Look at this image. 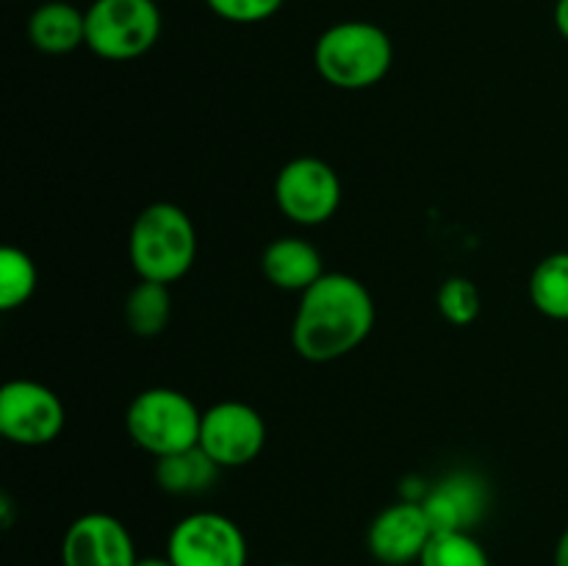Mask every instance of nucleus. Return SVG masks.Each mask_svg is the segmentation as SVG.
Returning a JSON list of instances; mask_svg holds the SVG:
<instances>
[{"label":"nucleus","mask_w":568,"mask_h":566,"mask_svg":"<svg viewBox=\"0 0 568 566\" xmlns=\"http://www.w3.org/2000/svg\"><path fill=\"white\" fill-rule=\"evenodd\" d=\"M128 255L142 281H181L197 259V233L186 211L166 200L150 203L133 220Z\"/></svg>","instance_id":"nucleus-2"},{"label":"nucleus","mask_w":568,"mask_h":566,"mask_svg":"<svg viewBox=\"0 0 568 566\" xmlns=\"http://www.w3.org/2000/svg\"><path fill=\"white\" fill-rule=\"evenodd\" d=\"M203 414L197 405L178 388H144L131 400L125 414L128 436L144 453L164 458L181 449L197 447Z\"/></svg>","instance_id":"nucleus-4"},{"label":"nucleus","mask_w":568,"mask_h":566,"mask_svg":"<svg viewBox=\"0 0 568 566\" xmlns=\"http://www.w3.org/2000/svg\"><path fill=\"white\" fill-rule=\"evenodd\" d=\"M433 525L425 514V505L399 499L388 505L372 519L366 530V547L375 560L386 566H405L422 558L433 538Z\"/></svg>","instance_id":"nucleus-11"},{"label":"nucleus","mask_w":568,"mask_h":566,"mask_svg":"<svg viewBox=\"0 0 568 566\" xmlns=\"http://www.w3.org/2000/svg\"><path fill=\"white\" fill-rule=\"evenodd\" d=\"M220 475V466L211 461L203 447H189L181 453L155 458V483L166 494H200L211 488V483Z\"/></svg>","instance_id":"nucleus-15"},{"label":"nucleus","mask_w":568,"mask_h":566,"mask_svg":"<svg viewBox=\"0 0 568 566\" xmlns=\"http://www.w3.org/2000/svg\"><path fill=\"white\" fill-rule=\"evenodd\" d=\"M136 544L128 527L111 514H83L67 527L61 566H136Z\"/></svg>","instance_id":"nucleus-10"},{"label":"nucleus","mask_w":568,"mask_h":566,"mask_svg":"<svg viewBox=\"0 0 568 566\" xmlns=\"http://www.w3.org/2000/svg\"><path fill=\"white\" fill-rule=\"evenodd\" d=\"M375 327V300L358 277L325 272L300 297L292 344L305 361L327 364L364 344Z\"/></svg>","instance_id":"nucleus-1"},{"label":"nucleus","mask_w":568,"mask_h":566,"mask_svg":"<svg viewBox=\"0 0 568 566\" xmlns=\"http://www.w3.org/2000/svg\"><path fill=\"white\" fill-rule=\"evenodd\" d=\"M136 566H175L170 558H139Z\"/></svg>","instance_id":"nucleus-24"},{"label":"nucleus","mask_w":568,"mask_h":566,"mask_svg":"<svg viewBox=\"0 0 568 566\" xmlns=\"http://www.w3.org/2000/svg\"><path fill=\"white\" fill-rule=\"evenodd\" d=\"M275 203L297 225H322L342 205V181L327 161L300 155L277 172Z\"/></svg>","instance_id":"nucleus-6"},{"label":"nucleus","mask_w":568,"mask_h":566,"mask_svg":"<svg viewBox=\"0 0 568 566\" xmlns=\"http://www.w3.org/2000/svg\"><path fill=\"white\" fill-rule=\"evenodd\" d=\"M422 566H491L483 544L469 530L433 533L419 558Z\"/></svg>","instance_id":"nucleus-18"},{"label":"nucleus","mask_w":568,"mask_h":566,"mask_svg":"<svg viewBox=\"0 0 568 566\" xmlns=\"http://www.w3.org/2000/svg\"><path fill=\"white\" fill-rule=\"evenodd\" d=\"M166 558L175 566H247V538L227 516L197 511L172 527Z\"/></svg>","instance_id":"nucleus-7"},{"label":"nucleus","mask_w":568,"mask_h":566,"mask_svg":"<svg viewBox=\"0 0 568 566\" xmlns=\"http://www.w3.org/2000/svg\"><path fill=\"white\" fill-rule=\"evenodd\" d=\"M277 566H300V564H277Z\"/></svg>","instance_id":"nucleus-25"},{"label":"nucleus","mask_w":568,"mask_h":566,"mask_svg":"<svg viewBox=\"0 0 568 566\" xmlns=\"http://www.w3.org/2000/svg\"><path fill=\"white\" fill-rule=\"evenodd\" d=\"M28 39L42 53H72L78 44H87V11L64 0L42 3L28 20Z\"/></svg>","instance_id":"nucleus-14"},{"label":"nucleus","mask_w":568,"mask_h":566,"mask_svg":"<svg viewBox=\"0 0 568 566\" xmlns=\"http://www.w3.org/2000/svg\"><path fill=\"white\" fill-rule=\"evenodd\" d=\"M433 530H469L488 508V486L475 472H455L438 481L422 499Z\"/></svg>","instance_id":"nucleus-12"},{"label":"nucleus","mask_w":568,"mask_h":566,"mask_svg":"<svg viewBox=\"0 0 568 566\" xmlns=\"http://www.w3.org/2000/svg\"><path fill=\"white\" fill-rule=\"evenodd\" d=\"M320 75L344 92H361L388 75L394 48L381 26L366 20H344L327 28L314 48Z\"/></svg>","instance_id":"nucleus-3"},{"label":"nucleus","mask_w":568,"mask_h":566,"mask_svg":"<svg viewBox=\"0 0 568 566\" xmlns=\"http://www.w3.org/2000/svg\"><path fill=\"white\" fill-rule=\"evenodd\" d=\"M266 444L264 416L247 403L225 400L203 411L200 447L211 455L220 469H236L261 455Z\"/></svg>","instance_id":"nucleus-9"},{"label":"nucleus","mask_w":568,"mask_h":566,"mask_svg":"<svg viewBox=\"0 0 568 566\" xmlns=\"http://www.w3.org/2000/svg\"><path fill=\"white\" fill-rule=\"evenodd\" d=\"M205 3L222 20L236 22V26H253V22H264L277 14L283 0H205Z\"/></svg>","instance_id":"nucleus-21"},{"label":"nucleus","mask_w":568,"mask_h":566,"mask_svg":"<svg viewBox=\"0 0 568 566\" xmlns=\"http://www.w3.org/2000/svg\"><path fill=\"white\" fill-rule=\"evenodd\" d=\"M436 303L449 325H471L480 316V289L469 277H449L438 289Z\"/></svg>","instance_id":"nucleus-20"},{"label":"nucleus","mask_w":568,"mask_h":566,"mask_svg":"<svg viewBox=\"0 0 568 566\" xmlns=\"http://www.w3.org/2000/svg\"><path fill=\"white\" fill-rule=\"evenodd\" d=\"M532 305L549 320H568V253H552L530 275Z\"/></svg>","instance_id":"nucleus-17"},{"label":"nucleus","mask_w":568,"mask_h":566,"mask_svg":"<svg viewBox=\"0 0 568 566\" xmlns=\"http://www.w3.org/2000/svg\"><path fill=\"white\" fill-rule=\"evenodd\" d=\"M555 566H568V527L560 533L558 547H555Z\"/></svg>","instance_id":"nucleus-23"},{"label":"nucleus","mask_w":568,"mask_h":566,"mask_svg":"<svg viewBox=\"0 0 568 566\" xmlns=\"http://www.w3.org/2000/svg\"><path fill=\"white\" fill-rule=\"evenodd\" d=\"M261 270L272 286L300 294L325 275L320 250L300 236H277L275 242L266 244L261 255Z\"/></svg>","instance_id":"nucleus-13"},{"label":"nucleus","mask_w":568,"mask_h":566,"mask_svg":"<svg viewBox=\"0 0 568 566\" xmlns=\"http://www.w3.org/2000/svg\"><path fill=\"white\" fill-rule=\"evenodd\" d=\"M172 316V294L166 283L155 281H139L136 286L128 292L125 300V322L131 333L150 338L159 336Z\"/></svg>","instance_id":"nucleus-16"},{"label":"nucleus","mask_w":568,"mask_h":566,"mask_svg":"<svg viewBox=\"0 0 568 566\" xmlns=\"http://www.w3.org/2000/svg\"><path fill=\"white\" fill-rule=\"evenodd\" d=\"M59 394L39 381H9L0 388V433L22 447H42L64 431Z\"/></svg>","instance_id":"nucleus-8"},{"label":"nucleus","mask_w":568,"mask_h":566,"mask_svg":"<svg viewBox=\"0 0 568 566\" xmlns=\"http://www.w3.org/2000/svg\"><path fill=\"white\" fill-rule=\"evenodd\" d=\"M161 9L155 0H94L87 9V44L105 61H133L155 48Z\"/></svg>","instance_id":"nucleus-5"},{"label":"nucleus","mask_w":568,"mask_h":566,"mask_svg":"<svg viewBox=\"0 0 568 566\" xmlns=\"http://www.w3.org/2000/svg\"><path fill=\"white\" fill-rule=\"evenodd\" d=\"M37 289V264L20 247L0 250V309L14 311L31 300Z\"/></svg>","instance_id":"nucleus-19"},{"label":"nucleus","mask_w":568,"mask_h":566,"mask_svg":"<svg viewBox=\"0 0 568 566\" xmlns=\"http://www.w3.org/2000/svg\"><path fill=\"white\" fill-rule=\"evenodd\" d=\"M555 28H558L560 37L568 42V0H558L555 3Z\"/></svg>","instance_id":"nucleus-22"}]
</instances>
